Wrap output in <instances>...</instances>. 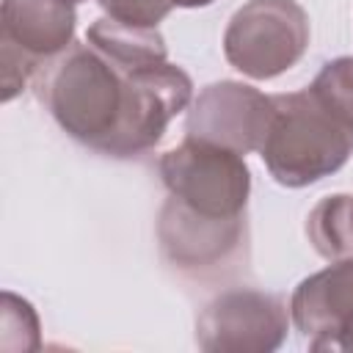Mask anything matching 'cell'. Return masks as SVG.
<instances>
[{"label":"cell","instance_id":"cell-1","mask_svg":"<svg viewBox=\"0 0 353 353\" xmlns=\"http://www.w3.org/2000/svg\"><path fill=\"white\" fill-rule=\"evenodd\" d=\"M130 99V69L113 63L88 41L61 52L41 83V102L58 127L102 154H110L124 127Z\"/></svg>","mask_w":353,"mask_h":353},{"label":"cell","instance_id":"cell-2","mask_svg":"<svg viewBox=\"0 0 353 353\" xmlns=\"http://www.w3.org/2000/svg\"><path fill=\"white\" fill-rule=\"evenodd\" d=\"M259 154L279 185L303 188L347 163L353 130L331 116L309 88L276 94Z\"/></svg>","mask_w":353,"mask_h":353},{"label":"cell","instance_id":"cell-3","mask_svg":"<svg viewBox=\"0 0 353 353\" xmlns=\"http://www.w3.org/2000/svg\"><path fill=\"white\" fill-rule=\"evenodd\" d=\"M157 171L168 196L190 210L212 218L245 215L251 174L240 152L185 135L182 143L160 157Z\"/></svg>","mask_w":353,"mask_h":353},{"label":"cell","instance_id":"cell-4","mask_svg":"<svg viewBox=\"0 0 353 353\" xmlns=\"http://www.w3.org/2000/svg\"><path fill=\"white\" fill-rule=\"evenodd\" d=\"M309 47V17L295 0H248L223 30L226 61L254 80L292 69Z\"/></svg>","mask_w":353,"mask_h":353},{"label":"cell","instance_id":"cell-5","mask_svg":"<svg viewBox=\"0 0 353 353\" xmlns=\"http://www.w3.org/2000/svg\"><path fill=\"white\" fill-rule=\"evenodd\" d=\"M74 0H3V102H11L41 66L72 47Z\"/></svg>","mask_w":353,"mask_h":353},{"label":"cell","instance_id":"cell-6","mask_svg":"<svg viewBox=\"0 0 353 353\" xmlns=\"http://www.w3.org/2000/svg\"><path fill=\"white\" fill-rule=\"evenodd\" d=\"M287 336L281 298L248 287L215 295L196 317V345L210 353H268Z\"/></svg>","mask_w":353,"mask_h":353},{"label":"cell","instance_id":"cell-7","mask_svg":"<svg viewBox=\"0 0 353 353\" xmlns=\"http://www.w3.org/2000/svg\"><path fill=\"white\" fill-rule=\"evenodd\" d=\"M157 243L165 262L182 273L223 270L245 248V215L212 218L168 196L157 218Z\"/></svg>","mask_w":353,"mask_h":353},{"label":"cell","instance_id":"cell-8","mask_svg":"<svg viewBox=\"0 0 353 353\" xmlns=\"http://www.w3.org/2000/svg\"><path fill=\"white\" fill-rule=\"evenodd\" d=\"M270 113L273 97H265L254 85L234 80L210 83L190 102L185 135L234 149L240 154L259 152Z\"/></svg>","mask_w":353,"mask_h":353},{"label":"cell","instance_id":"cell-9","mask_svg":"<svg viewBox=\"0 0 353 353\" xmlns=\"http://www.w3.org/2000/svg\"><path fill=\"white\" fill-rule=\"evenodd\" d=\"M130 77L132 99L110 157H138L157 146L171 119L182 113L193 99L190 77L168 61L130 69Z\"/></svg>","mask_w":353,"mask_h":353},{"label":"cell","instance_id":"cell-10","mask_svg":"<svg viewBox=\"0 0 353 353\" xmlns=\"http://www.w3.org/2000/svg\"><path fill=\"white\" fill-rule=\"evenodd\" d=\"M353 312V256L303 279L290 298V317L312 350H328L339 323Z\"/></svg>","mask_w":353,"mask_h":353},{"label":"cell","instance_id":"cell-11","mask_svg":"<svg viewBox=\"0 0 353 353\" xmlns=\"http://www.w3.org/2000/svg\"><path fill=\"white\" fill-rule=\"evenodd\" d=\"M85 41L124 69H141V66L163 63L168 55L165 41H163L157 28H132V25H124L113 17H99L88 28Z\"/></svg>","mask_w":353,"mask_h":353},{"label":"cell","instance_id":"cell-12","mask_svg":"<svg viewBox=\"0 0 353 353\" xmlns=\"http://www.w3.org/2000/svg\"><path fill=\"white\" fill-rule=\"evenodd\" d=\"M306 237L325 259L353 256V196L336 193L320 199L306 218Z\"/></svg>","mask_w":353,"mask_h":353},{"label":"cell","instance_id":"cell-13","mask_svg":"<svg viewBox=\"0 0 353 353\" xmlns=\"http://www.w3.org/2000/svg\"><path fill=\"white\" fill-rule=\"evenodd\" d=\"M306 88L331 116H336L347 130H353V58L328 61Z\"/></svg>","mask_w":353,"mask_h":353},{"label":"cell","instance_id":"cell-14","mask_svg":"<svg viewBox=\"0 0 353 353\" xmlns=\"http://www.w3.org/2000/svg\"><path fill=\"white\" fill-rule=\"evenodd\" d=\"M105 17H113L132 28H157L174 8L171 0H102Z\"/></svg>","mask_w":353,"mask_h":353},{"label":"cell","instance_id":"cell-15","mask_svg":"<svg viewBox=\"0 0 353 353\" xmlns=\"http://www.w3.org/2000/svg\"><path fill=\"white\" fill-rule=\"evenodd\" d=\"M328 350H353V312L339 323L334 339L328 342Z\"/></svg>","mask_w":353,"mask_h":353},{"label":"cell","instance_id":"cell-16","mask_svg":"<svg viewBox=\"0 0 353 353\" xmlns=\"http://www.w3.org/2000/svg\"><path fill=\"white\" fill-rule=\"evenodd\" d=\"M174 6H182V8H199V6H210L212 0H171Z\"/></svg>","mask_w":353,"mask_h":353},{"label":"cell","instance_id":"cell-17","mask_svg":"<svg viewBox=\"0 0 353 353\" xmlns=\"http://www.w3.org/2000/svg\"><path fill=\"white\" fill-rule=\"evenodd\" d=\"M74 3H83V0H74Z\"/></svg>","mask_w":353,"mask_h":353}]
</instances>
